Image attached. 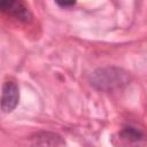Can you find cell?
<instances>
[{"label":"cell","mask_w":147,"mask_h":147,"mask_svg":"<svg viewBox=\"0 0 147 147\" xmlns=\"http://www.w3.org/2000/svg\"><path fill=\"white\" fill-rule=\"evenodd\" d=\"M130 72L119 67H102L95 69L88 78L91 86L100 92H114L130 84Z\"/></svg>","instance_id":"1"},{"label":"cell","mask_w":147,"mask_h":147,"mask_svg":"<svg viewBox=\"0 0 147 147\" xmlns=\"http://www.w3.org/2000/svg\"><path fill=\"white\" fill-rule=\"evenodd\" d=\"M0 13L22 23H30L33 18L30 8L17 0H0Z\"/></svg>","instance_id":"2"},{"label":"cell","mask_w":147,"mask_h":147,"mask_svg":"<svg viewBox=\"0 0 147 147\" xmlns=\"http://www.w3.org/2000/svg\"><path fill=\"white\" fill-rule=\"evenodd\" d=\"M20 102V88L15 80L8 79L3 83L0 96V109L9 114L17 107Z\"/></svg>","instance_id":"3"},{"label":"cell","mask_w":147,"mask_h":147,"mask_svg":"<svg viewBox=\"0 0 147 147\" xmlns=\"http://www.w3.org/2000/svg\"><path fill=\"white\" fill-rule=\"evenodd\" d=\"M118 139L126 146H137L144 140V132L134 125L126 124L118 132Z\"/></svg>","instance_id":"4"},{"label":"cell","mask_w":147,"mask_h":147,"mask_svg":"<svg viewBox=\"0 0 147 147\" xmlns=\"http://www.w3.org/2000/svg\"><path fill=\"white\" fill-rule=\"evenodd\" d=\"M36 142L32 145V147H57L62 139L60 136L55 133H38L34 138Z\"/></svg>","instance_id":"5"},{"label":"cell","mask_w":147,"mask_h":147,"mask_svg":"<svg viewBox=\"0 0 147 147\" xmlns=\"http://www.w3.org/2000/svg\"><path fill=\"white\" fill-rule=\"evenodd\" d=\"M56 5L62 8H71L76 5V1H56Z\"/></svg>","instance_id":"6"}]
</instances>
